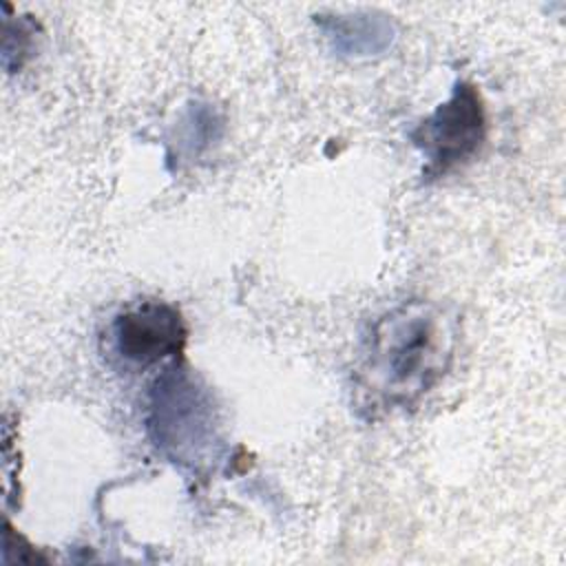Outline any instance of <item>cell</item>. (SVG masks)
<instances>
[{"instance_id":"6da1fadb","label":"cell","mask_w":566,"mask_h":566,"mask_svg":"<svg viewBox=\"0 0 566 566\" xmlns=\"http://www.w3.org/2000/svg\"><path fill=\"white\" fill-rule=\"evenodd\" d=\"M455 321L436 303L407 301L369 329L356 367L358 405L369 416L413 407L449 371Z\"/></svg>"},{"instance_id":"7a4b0ae2","label":"cell","mask_w":566,"mask_h":566,"mask_svg":"<svg viewBox=\"0 0 566 566\" xmlns=\"http://www.w3.org/2000/svg\"><path fill=\"white\" fill-rule=\"evenodd\" d=\"M411 144L427 159V175L440 177L471 159L486 139V111L471 82H458L451 97L411 130Z\"/></svg>"},{"instance_id":"3957f363","label":"cell","mask_w":566,"mask_h":566,"mask_svg":"<svg viewBox=\"0 0 566 566\" xmlns=\"http://www.w3.org/2000/svg\"><path fill=\"white\" fill-rule=\"evenodd\" d=\"M208 402L186 374H168L155 387L148 427L155 442L172 449L177 458H188L186 451H197L195 444L212 436Z\"/></svg>"},{"instance_id":"277c9868","label":"cell","mask_w":566,"mask_h":566,"mask_svg":"<svg viewBox=\"0 0 566 566\" xmlns=\"http://www.w3.org/2000/svg\"><path fill=\"white\" fill-rule=\"evenodd\" d=\"M186 336L188 329L179 310L164 301H142L113 321L117 354L142 367L179 356Z\"/></svg>"},{"instance_id":"5b68a950","label":"cell","mask_w":566,"mask_h":566,"mask_svg":"<svg viewBox=\"0 0 566 566\" xmlns=\"http://www.w3.org/2000/svg\"><path fill=\"white\" fill-rule=\"evenodd\" d=\"M323 27L329 24L327 35L334 40V46L343 53L369 55L385 49L391 40V27L382 18L371 15H349V18H327L321 20Z\"/></svg>"}]
</instances>
